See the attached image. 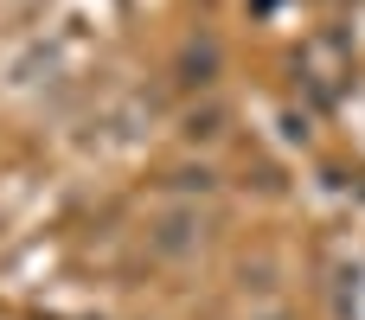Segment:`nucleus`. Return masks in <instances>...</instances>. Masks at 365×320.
I'll return each mask as SVG.
<instances>
[{
    "label": "nucleus",
    "instance_id": "f257e3e1",
    "mask_svg": "<svg viewBox=\"0 0 365 320\" xmlns=\"http://www.w3.org/2000/svg\"><path fill=\"white\" fill-rule=\"evenodd\" d=\"M192 224H199L192 212H180V218H167V224H160V250H186V244H192Z\"/></svg>",
    "mask_w": 365,
    "mask_h": 320
}]
</instances>
